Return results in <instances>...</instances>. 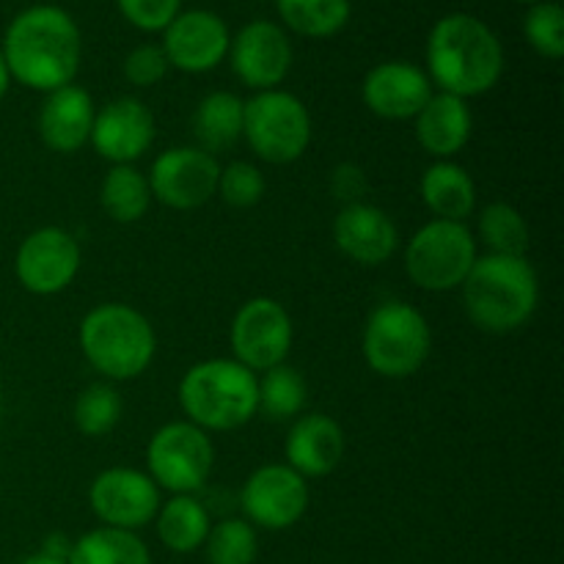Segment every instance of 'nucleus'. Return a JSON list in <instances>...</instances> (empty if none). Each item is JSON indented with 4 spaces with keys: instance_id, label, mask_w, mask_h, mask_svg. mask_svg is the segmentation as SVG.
<instances>
[{
    "instance_id": "obj_4",
    "label": "nucleus",
    "mask_w": 564,
    "mask_h": 564,
    "mask_svg": "<svg viewBox=\"0 0 564 564\" xmlns=\"http://www.w3.org/2000/svg\"><path fill=\"white\" fill-rule=\"evenodd\" d=\"M180 408L185 419L204 433L240 430L259 413L257 375L235 358L198 361L182 375Z\"/></svg>"
},
{
    "instance_id": "obj_5",
    "label": "nucleus",
    "mask_w": 564,
    "mask_h": 564,
    "mask_svg": "<svg viewBox=\"0 0 564 564\" xmlns=\"http://www.w3.org/2000/svg\"><path fill=\"white\" fill-rule=\"evenodd\" d=\"M80 350L105 380H135L152 367L158 336L147 314L127 303H102L83 317Z\"/></svg>"
},
{
    "instance_id": "obj_6",
    "label": "nucleus",
    "mask_w": 564,
    "mask_h": 564,
    "mask_svg": "<svg viewBox=\"0 0 564 564\" xmlns=\"http://www.w3.org/2000/svg\"><path fill=\"white\" fill-rule=\"evenodd\" d=\"M361 350L375 375L405 380L427 364L433 352V330L416 306L405 301H386L367 317Z\"/></svg>"
},
{
    "instance_id": "obj_11",
    "label": "nucleus",
    "mask_w": 564,
    "mask_h": 564,
    "mask_svg": "<svg viewBox=\"0 0 564 564\" xmlns=\"http://www.w3.org/2000/svg\"><path fill=\"white\" fill-rule=\"evenodd\" d=\"M220 163L198 147H171L149 169V191L163 207L198 209L218 191Z\"/></svg>"
},
{
    "instance_id": "obj_34",
    "label": "nucleus",
    "mask_w": 564,
    "mask_h": 564,
    "mask_svg": "<svg viewBox=\"0 0 564 564\" xmlns=\"http://www.w3.org/2000/svg\"><path fill=\"white\" fill-rule=\"evenodd\" d=\"M268 193V180H264L262 171L257 169L248 160H235V163L224 165L218 176V191L215 196L224 198L229 207L235 209H248L257 207L259 202Z\"/></svg>"
},
{
    "instance_id": "obj_36",
    "label": "nucleus",
    "mask_w": 564,
    "mask_h": 564,
    "mask_svg": "<svg viewBox=\"0 0 564 564\" xmlns=\"http://www.w3.org/2000/svg\"><path fill=\"white\" fill-rule=\"evenodd\" d=\"M116 6L130 25L141 31H165L180 14L182 0H116Z\"/></svg>"
},
{
    "instance_id": "obj_10",
    "label": "nucleus",
    "mask_w": 564,
    "mask_h": 564,
    "mask_svg": "<svg viewBox=\"0 0 564 564\" xmlns=\"http://www.w3.org/2000/svg\"><path fill=\"white\" fill-rule=\"evenodd\" d=\"M292 339H295L292 317L275 297H251L237 308L231 319L229 345L235 361L251 369L253 375L286 364Z\"/></svg>"
},
{
    "instance_id": "obj_40",
    "label": "nucleus",
    "mask_w": 564,
    "mask_h": 564,
    "mask_svg": "<svg viewBox=\"0 0 564 564\" xmlns=\"http://www.w3.org/2000/svg\"><path fill=\"white\" fill-rule=\"evenodd\" d=\"M9 83H11V75H9V69H6L3 53H0V99H3L6 91H9Z\"/></svg>"
},
{
    "instance_id": "obj_38",
    "label": "nucleus",
    "mask_w": 564,
    "mask_h": 564,
    "mask_svg": "<svg viewBox=\"0 0 564 564\" xmlns=\"http://www.w3.org/2000/svg\"><path fill=\"white\" fill-rule=\"evenodd\" d=\"M69 551H72V540L66 534H50L42 545V554L53 556V560L66 562L69 560Z\"/></svg>"
},
{
    "instance_id": "obj_20",
    "label": "nucleus",
    "mask_w": 564,
    "mask_h": 564,
    "mask_svg": "<svg viewBox=\"0 0 564 564\" xmlns=\"http://www.w3.org/2000/svg\"><path fill=\"white\" fill-rule=\"evenodd\" d=\"M347 438L341 424L325 413H306L292 422L284 441L286 466L303 479L328 477L345 460Z\"/></svg>"
},
{
    "instance_id": "obj_19",
    "label": "nucleus",
    "mask_w": 564,
    "mask_h": 564,
    "mask_svg": "<svg viewBox=\"0 0 564 564\" xmlns=\"http://www.w3.org/2000/svg\"><path fill=\"white\" fill-rule=\"evenodd\" d=\"M334 242L350 262L378 268L400 248V229L386 209L369 202L347 204L334 220Z\"/></svg>"
},
{
    "instance_id": "obj_31",
    "label": "nucleus",
    "mask_w": 564,
    "mask_h": 564,
    "mask_svg": "<svg viewBox=\"0 0 564 564\" xmlns=\"http://www.w3.org/2000/svg\"><path fill=\"white\" fill-rule=\"evenodd\" d=\"M479 240L490 248V253L501 257H527L529 226L527 218L512 204L494 202L479 213L477 220Z\"/></svg>"
},
{
    "instance_id": "obj_41",
    "label": "nucleus",
    "mask_w": 564,
    "mask_h": 564,
    "mask_svg": "<svg viewBox=\"0 0 564 564\" xmlns=\"http://www.w3.org/2000/svg\"><path fill=\"white\" fill-rule=\"evenodd\" d=\"M518 3H532L534 6V3H540V0H518Z\"/></svg>"
},
{
    "instance_id": "obj_30",
    "label": "nucleus",
    "mask_w": 564,
    "mask_h": 564,
    "mask_svg": "<svg viewBox=\"0 0 564 564\" xmlns=\"http://www.w3.org/2000/svg\"><path fill=\"white\" fill-rule=\"evenodd\" d=\"M121 413H124V400H121L119 389L108 380L86 386L77 394L75 408H72L75 427L88 438H102V435L113 433L116 424L121 422Z\"/></svg>"
},
{
    "instance_id": "obj_18",
    "label": "nucleus",
    "mask_w": 564,
    "mask_h": 564,
    "mask_svg": "<svg viewBox=\"0 0 564 564\" xmlns=\"http://www.w3.org/2000/svg\"><path fill=\"white\" fill-rule=\"evenodd\" d=\"M433 97V83L427 72L408 61H386L372 66L364 77L361 99L378 119L408 121Z\"/></svg>"
},
{
    "instance_id": "obj_28",
    "label": "nucleus",
    "mask_w": 564,
    "mask_h": 564,
    "mask_svg": "<svg viewBox=\"0 0 564 564\" xmlns=\"http://www.w3.org/2000/svg\"><path fill=\"white\" fill-rule=\"evenodd\" d=\"M257 389L259 413L268 416L270 422H290L306 408V380L290 364H279V367L262 372V378H257Z\"/></svg>"
},
{
    "instance_id": "obj_25",
    "label": "nucleus",
    "mask_w": 564,
    "mask_h": 564,
    "mask_svg": "<svg viewBox=\"0 0 564 564\" xmlns=\"http://www.w3.org/2000/svg\"><path fill=\"white\" fill-rule=\"evenodd\" d=\"M154 523H158L160 543L174 554H193V551L204 549L209 529H213L207 507L193 496H171L169 501H163Z\"/></svg>"
},
{
    "instance_id": "obj_24",
    "label": "nucleus",
    "mask_w": 564,
    "mask_h": 564,
    "mask_svg": "<svg viewBox=\"0 0 564 564\" xmlns=\"http://www.w3.org/2000/svg\"><path fill=\"white\" fill-rule=\"evenodd\" d=\"M242 102L235 91H213L196 105L191 119L196 147L209 154L226 152L242 138Z\"/></svg>"
},
{
    "instance_id": "obj_35",
    "label": "nucleus",
    "mask_w": 564,
    "mask_h": 564,
    "mask_svg": "<svg viewBox=\"0 0 564 564\" xmlns=\"http://www.w3.org/2000/svg\"><path fill=\"white\" fill-rule=\"evenodd\" d=\"M171 64L160 44H138L124 58V77L138 88H152L169 75Z\"/></svg>"
},
{
    "instance_id": "obj_9",
    "label": "nucleus",
    "mask_w": 564,
    "mask_h": 564,
    "mask_svg": "<svg viewBox=\"0 0 564 564\" xmlns=\"http://www.w3.org/2000/svg\"><path fill=\"white\" fill-rule=\"evenodd\" d=\"M213 466V438L187 419L163 424L149 438L147 474L160 490H169L174 496H193L207 485Z\"/></svg>"
},
{
    "instance_id": "obj_14",
    "label": "nucleus",
    "mask_w": 564,
    "mask_h": 564,
    "mask_svg": "<svg viewBox=\"0 0 564 564\" xmlns=\"http://www.w3.org/2000/svg\"><path fill=\"white\" fill-rule=\"evenodd\" d=\"M80 242L61 226H42L20 242L14 257L17 281L31 295H58L80 273Z\"/></svg>"
},
{
    "instance_id": "obj_15",
    "label": "nucleus",
    "mask_w": 564,
    "mask_h": 564,
    "mask_svg": "<svg viewBox=\"0 0 564 564\" xmlns=\"http://www.w3.org/2000/svg\"><path fill=\"white\" fill-rule=\"evenodd\" d=\"M231 33L218 14L207 9L180 11L163 31V53L174 69L202 75L229 55Z\"/></svg>"
},
{
    "instance_id": "obj_13",
    "label": "nucleus",
    "mask_w": 564,
    "mask_h": 564,
    "mask_svg": "<svg viewBox=\"0 0 564 564\" xmlns=\"http://www.w3.org/2000/svg\"><path fill=\"white\" fill-rule=\"evenodd\" d=\"M240 507L251 527L284 532L306 516L308 482L286 463H268L246 479Z\"/></svg>"
},
{
    "instance_id": "obj_7",
    "label": "nucleus",
    "mask_w": 564,
    "mask_h": 564,
    "mask_svg": "<svg viewBox=\"0 0 564 564\" xmlns=\"http://www.w3.org/2000/svg\"><path fill=\"white\" fill-rule=\"evenodd\" d=\"M242 138L251 152L270 165H290L312 143V116L290 91H257L242 108Z\"/></svg>"
},
{
    "instance_id": "obj_12",
    "label": "nucleus",
    "mask_w": 564,
    "mask_h": 564,
    "mask_svg": "<svg viewBox=\"0 0 564 564\" xmlns=\"http://www.w3.org/2000/svg\"><path fill=\"white\" fill-rule=\"evenodd\" d=\"M160 494L163 490L147 471L116 466L94 477L88 488V505L102 527L138 532L158 516L163 505Z\"/></svg>"
},
{
    "instance_id": "obj_39",
    "label": "nucleus",
    "mask_w": 564,
    "mask_h": 564,
    "mask_svg": "<svg viewBox=\"0 0 564 564\" xmlns=\"http://www.w3.org/2000/svg\"><path fill=\"white\" fill-rule=\"evenodd\" d=\"M20 564H66V562H61V560H53V556H47V554H42V551H39V554H31V556H25V560H22Z\"/></svg>"
},
{
    "instance_id": "obj_23",
    "label": "nucleus",
    "mask_w": 564,
    "mask_h": 564,
    "mask_svg": "<svg viewBox=\"0 0 564 564\" xmlns=\"http://www.w3.org/2000/svg\"><path fill=\"white\" fill-rule=\"evenodd\" d=\"M422 202L435 220H457L466 224L477 209V182L455 160H435L422 174Z\"/></svg>"
},
{
    "instance_id": "obj_16",
    "label": "nucleus",
    "mask_w": 564,
    "mask_h": 564,
    "mask_svg": "<svg viewBox=\"0 0 564 564\" xmlns=\"http://www.w3.org/2000/svg\"><path fill=\"white\" fill-rule=\"evenodd\" d=\"M229 61L242 86L253 91L279 88L292 66L290 36L275 22L253 20L229 44Z\"/></svg>"
},
{
    "instance_id": "obj_17",
    "label": "nucleus",
    "mask_w": 564,
    "mask_h": 564,
    "mask_svg": "<svg viewBox=\"0 0 564 564\" xmlns=\"http://www.w3.org/2000/svg\"><path fill=\"white\" fill-rule=\"evenodd\" d=\"M158 124L141 99L119 97L97 110L88 143L110 165H132L152 149Z\"/></svg>"
},
{
    "instance_id": "obj_33",
    "label": "nucleus",
    "mask_w": 564,
    "mask_h": 564,
    "mask_svg": "<svg viewBox=\"0 0 564 564\" xmlns=\"http://www.w3.org/2000/svg\"><path fill=\"white\" fill-rule=\"evenodd\" d=\"M527 42L538 55L549 61H560L564 55V11L554 0H540L529 9L523 22Z\"/></svg>"
},
{
    "instance_id": "obj_29",
    "label": "nucleus",
    "mask_w": 564,
    "mask_h": 564,
    "mask_svg": "<svg viewBox=\"0 0 564 564\" xmlns=\"http://www.w3.org/2000/svg\"><path fill=\"white\" fill-rule=\"evenodd\" d=\"M279 14L295 33L328 39L350 20V0H275Z\"/></svg>"
},
{
    "instance_id": "obj_32",
    "label": "nucleus",
    "mask_w": 564,
    "mask_h": 564,
    "mask_svg": "<svg viewBox=\"0 0 564 564\" xmlns=\"http://www.w3.org/2000/svg\"><path fill=\"white\" fill-rule=\"evenodd\" d=\"M204 554L207 564H253L259 554L257 529L246 518H226L209 529Z\"/></svg>"
},
{
    "instance_id": "obj_22",
    "label": "nucleus",
    "mask_w": 564,
    "mask_h": 564,
    "mask_svg": "<svg viewBox=\"0 0 564 564\" xmlns=\"http://www.w3.org/2000/svg\"><path fill=\"white\" fill-rule=\"evenodd\" d=\"M474 132V113L455 94H433L416 116V141L430 158L452 160L466 149Z\"/></svg>"
},
{
    "instance_id": "obj_27",
    "label": "nucleus",
    "mask_w": 564,
    "mask_h": 564,
    "mask_svg": "<svg viewBox=\"0 0 564 564\" xmlns=\"http://www.w3.org/2000/svg\"><path fill=\"white\" fill-rule=\"evenodd\" d=\"M66 564H152V554L135 532L99 527L72 543Z\"/></svg>"
},
{
    "instance_id": "obj_2",
    "label": "nucleus",
    "mask_w": 564,
    "mask_h": 564,
    "mask_svg": "<svg viewBox=\"0 0 564 564\" xmlns=\"http://www.w3.org/2000/svg\"><path fill=\"white\" fill-rule=\"evenodd\" d=\"M505 75L499 36L471 14H449L435 22L427 39V77L444 94L482 97Z\"/></svg>"
},
{
    "instance_id": "obj_8",
    "label": "nucleus",
    "mask_w": 564,
    "mask_h": 564,
    "mask_svg": "<svg viewBox=\"0 0 564 564\" xmlns=\"http://www.w3.org/2000/svg\"><path fill=\"white\" fill-rule=\"evenodd\" d=\"M477 237L457 220H427L405 248V273L419 290H460L477 262Z\"/></svg>"
},
{
    "instance_id": "obj_21",
    "label": "nucleus",
    "mask_w": 564,
    "mask_h": 564,
    "mask_svg": "<svg viewBox=\"0 0 564 564\" xmlns=\"http://www.w3.org/2000/svg\"><path fill=\"white\" fill-rule=\"evenodd\" d=\"M94 116H97V108L86 88L75 83L55 88L44 97L42 110H39V138L50 152L75 154L91 138Z\"/></svg>"
},
{
    "instance_id": "obj_37",
    "label": "nucleus",
    "mask_w": 564,
    "mask_h": 564,
    "mask_svg": "<svg viewBox=\"0 0 564 564\" xmlns=\"http://www.w3.org/2000/svg\"><path fill=\"white\" fill-rule=\"evenodd\" d=\"M330 196L336 202H341V207L347 204H358L364 202L369 191V180H367V171L356 163H339L334 171H330Z\"/></svg>"
},
{
    "instance_id": "obj_1",
    "label": "nucleus",
    "mask_w": 564,
    "mask_h": 564,
    "mask_svg": "<svg viewBox=\"0 0 564 564\" xmlns=\"http://www.w3.org/2000/svg\"><path fill=\"white\" fill-rule=\"evenodd\" d=\"M11 80L33 91H55L80 69V28L58 6H31L6 28L0 47Z\"/></svg>"
},
{
    "instance_id": "obj_26",
    "label": "nucleus",
    "mask_w": 564,
    "mask_h": 564,
    "mask_svg": "<svg viewBox=\"0 0 564 564\" xmlns=\"http://www.w3.org/2000/svg\"><path fill=\"white\" fill-rule=\"evenodd\" d=\"M99 204L116 224H138L152 207V191L135 165H110L99 185Z\"/></svg>"
},
{
    "instance_id": "obj_3",
    "label": "nucleus",
    "mask_w": 564,
    "mask_h": 564,
    "mask_svg": "<svg viewBox=\"0 0 564 564\" xmlns=\"http://www.w3.org/2000/svg\"><path fill=\"white\" fill-rule=\"evenodd\" d=\"M468 319L485 334H512L534 317L540 279L527 257H477L460 286Z\"/></svg>"
}]
</instances>
